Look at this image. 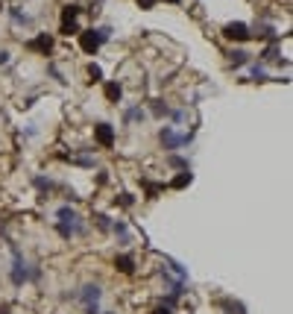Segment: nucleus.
<instances>
[{
    "mask_svg": "<svg viewBox=\"0 0 293 314\" xmlns=\"http://www.w3.org/2000/svg\"><path fill=\"white\" fill-rule=\"evenodd\" d=\"M9 250H12V265H9V282L15 285V288H23L26 282H38L41 279V267H35V265H29L26 259H23V253L15 247V244H9Z\"/></svg>",
    "mask_w": 293,
    "mask_h": 314,
    "instance_id": "obj_1",
    "label": "nucleus"
},
{
    "mask_svg": "<svg viewBox=\"0 0 293 314\" xmlns=\"http://www.w3.org/2000/svg\"><path fill=\"white\" fill-rule=\"evenodd\" d=\"M194 138H197V129H191V132H176L173 126H161V129H158V144H161L167 153H176V150H182V147H191Z\"/></svg>",
    "mask_w": 293,
    "mask_h": 314,
    "instance_id": "obj_2",
    "label": "nucleus"
},
{
    "mask_svg": "<svg viewBox=\"0 0 293 314\" xmlns=\"http://www.w3.org/2000/svg\"><path fill=\"white\" fill-rule=\"evenodd\" d=\"M106 41H112V26H91V29H79V47L94 56Z\"/></svg>",
    "mask_w": 293,
    "mask_h": 314,
    "instance_id": "obj_3",
    "label": "nucleus"
},
{
    "mask_svg": "<svg viewBox=\"0 0 293 314\" xmlns=\"http://www.w3.org/2000/svg\"><path fill=\"white\" fill-rule=\"evenodd\" d=\"M79 15H82V6H76V3H68L62 9V32L65 35H79Z\"/></svg>",
    "mask_w": 293,
    "mask_h": 314,
    "instance_id": "obj_4",
    "label": "nucleus"
},
{
    "mask_svg": "<svg viewBox=\"0 0 293 314\" xmlns=\"http://www.w3.org/2000/svg\"><path fill=\"white\" fill-rule=\"evenodd\" d=\"M223 38H229V41H249L252 38V26L249 24H244V21H232V24H226L223 26Z\"/></svg>",
    "mask_w": 293,
    "mask_h": 314,
    "instance_id": "obj_5",
    "label": "nucleus"
},
{
    "mask_svg": "<svg viewBox=\"0 0 293 314\" xmlns=\"http://www.w3.org/2000/svg\"><path fill=\"white\" fill-rule=\"evenodd\" d=\"M100 297H103V288L97 282H85L79 291H76V300L82 303V309H91V306H100Z\"/></svg>",
    "mask_w": 293,
    "mask_h": 314,
    "instance_id": "obj_6",
    "label": "nucleus"
},
{
    "mask_svg": "<svg viewBox=\"0 0 293 314\" xmlns=\"http://www.w3.org/2000/svg\"><path fill=\"white\" fill-rule=\"evenodd\" d=\"M29 53H41V56H50V50H53V35L50 32H38L35 38H29L26 44H23Z\"/></svg>",
    "mask_w": 293,
    "mask_h": 314,
    "instance_id": "obj_7",
    "label": "nucleus"
},
{
    "mask_svg": "<svg viewBox=\"0 0 293 314\" xmlns=\"http://www.w3.org/2000/svg\"><path fill=\"white\" fill-rule=\"evenodd\" d=\"M94 141L100 147H114V126L112 123H97L94 126Z\"/></svg>",
    "mask_w": 293,
    "mask_h": 314,
    "instance_id": "obj_8",
    "label": "nucleus"
},
{
    "mask_svg": "<svg viewBox=\"0 0 293 314\" xmlns=\"http://www.w3.org/2000/svg\"><path fill=\"white\" fill-rule=\"evenodd\" d=\"M6 12H9V21H12L15 26H32V24H35V18H32L29 12H23L21 6H9Z\"/></svg>",
    "mask_w": 293,
    "mask_h": 314,
    "instance_id": "obj_9",
    "label": "nucleus"
},
{
    "mask_svg": "<svg viewBox=\"0 0 293 314\" xmlns=\"http://www.w3.org/2000/svg\"><path fill=\"white\" fill-rule=\"evenodd\" d=\"M147 121V112L141 106H126L123 109V126H132V123H144Z\"/></svg>",
    "mask_w": 293,
    "mask_h": 314,
    "instance_id": "obj_10",
    "label": "nucleus"
},
{
    "mask_svg": "<svg viewBox=\"0 0 293 314\" xmlns=\"http://www.w3.org/2000/svg\"><path fill=\"white\" fill-rule=\"evenodd\" d=\"M252 62V56L244 50V47H235V50H229V65L232 68H247Z\"/></svg>",
    "mask_w": 293,
    "mask_h": 314,
    "instance_id": "obj_11",
    "label": "nucleus"
},
{
    "mask_svg": "<svg viewBox=\"0 0 293 314\" xmlns=\"http://www.w3.org/2000/svg\"><path fill=\"white\" fill-rule=\"evenodd\" d=\"M70 165H76V168H85V170H91L94 165H97V159L91 156V150H85V153H79V156H65Z\"/></svg>",
    "mask_w": 293,
    "mask_h": 314,
    "instance_id": "obj_12",
    "label": "nucleus"
},
{
    "mask_svg": "<svg viewBox=\"0 0 293 314\" xmlns=\"http://www.w3.org/2000/svg\"><path fill=\"white\" fill-rule=\"evenodd\" d=\"M56 217H59V220H65V223H79V220H82V217H79V212H76L70 203L59 206V209H56Z\"/></svg>",
    "mask_w": 293,
    "mask_h": 314,
    "instance_id": "obj_13",
    "label": "nucleus"
},
{
    "mask_svg": "<svg viewBox=\"0 0 293 314\" xmlns=\"http://www.w3.org/2000/svg\"><path fill=\"white\" fill-rule=\"evenodd\" d=\"M112 232H114L117 244H123V247H126V244H129V238H132V235H129V223H126V220H112Z\"/></svg>",
    "mask_w": 293,
    "mask_h": 314,
    "instance_id": "obj_14",
    "label": "nucleus"
},
{
    "mask_svg": "<svg viewBox=\"0 0 293 314\" xmlns=\"http://www.w3.org/2000/svg\"><path fill=\"white\" fill-rule=\"evenodd\" d=\"M114 267L120 270V273H135V256H129V253H120L117 259H114Z\"/></svg>",
    "mask_w": 293,
    "mask_h": 314,
    "instance_id": "obj_15",
    "label": "nucleus"
},
{
    "mask_svg": "<svg viewBox=\"0 0 293 314\" xmlns=\"http://www.w3.org/2000/svg\"><path fill=\"white\" fill-rule=\"evenodd\" d=\"M120 97H123V85L120 82H106V100L109 103H120Z\"/></svg>",
    "mask_w": 293,
    "mask_h": 314,
    "instance_id": "obj_16",
    "label": "nucleus"
},
{
    "mask_svg": "<svg viewBox=\"0 0 293 314\" xmlns=\"http://www.w3.org/2000/svg\"><path fill=\"white\" fill-rule=\"evenodd\" d=\"M29 182H32V188H38L41 194H47V191H53V188H56V182H53L50 176H41V173H35Z\"/></svg>",
    "mask_w": 293,
    "mask_h": 314,
    "instance_id": "obj_17",
    "label": "nucleus"
},
{
    "mask_svg": "<svg viewBox=\"0 0 293 314\" xmlns=\"http://www.w3.org/2000/svg\"><path fill=\"white\" fill-rule=\"evenodd\" d=\"M150 115L158 118V121H164V118L170 115V106H167L164 100H153V103H150Z\"/></svg>",
    "mask_w": 293,
    "mask_h": 314,
    "instance_id": "obj_18",
    "label": "nucleus"
},
{
    "mask_svg": "<svg viewBox=\"0 0 293 314\" xmlns=\"http://www.w3.org/2000/svg\"><path fill=\"white\" fill-rule=\"evenodd\" d=\"M194 182V173L191 170H179V176H173V182H170V188H176V191H182V188H188Z\"/></svg>",
    "mask_w": 293,
    "mask_h": 314,
    "instance_id": "obj_19",
    "label": "nucleus"
},
{
    "mask_svg": "<svg viewBox=\"0 0 293 314\" xmlns=\"http://www.w3.org/2000/svg\"><path fill=\"white\" fill-rule=\"evenodd\" d=\"M252 35H258V38H267V41H279V35H276V26H270V24H258Z\"/></svg>",
    "mask_w": 293,
    "mask_h": 314,
    "instance_id": "obj_20",
    "label": "nucleus"
},
{
    "mask_svg": "<svg viewBox=\"0 0 293 314\" xmlns=\"http://www.w3.org/2000/svg\"><path fill=\"white\" fill-rule=\"evenodd\" d=\"M282 53H279V41H273L270 47H264V53H261V59L258 62H279L282 65V59H279Z\"/></svg>",
    "mask_w": 293,
    "mask_h": 314,
    "instance_id": "obj_21",
    "label": "nucleus"
},
{
    "mask_svg": "<svg viewBox=\"0 0 293 314\" xmlns=\"http://www.w3.org/2000/svg\"><path fill=\"white\" fill-rule=\"evenodd\" d=\"M247 68H249V76H252L255 82H264V79H267V68H264V62H249Z\"/></svg>",
    "mask_w": 293,
    "mask_h": 314,
    "instance_id": "obj_22",
    "label": "nucleus"
},
{
    "mask_svg": "<svg viewBox=\"0 0 293 314\" xmlns=\"http://www.w3.org/2000/svg\"><path fill=\"white\" fill-rule=\"evenodd\" d=\"M167 165H170L173 170H191L188 159H182V156H176V153H170V156H167Z\"/></svg>",
    "mask_w": 293,
    "mask_h": 314,
    "instance_id": "obj_23",
    "label": "nucleus"
},
{
    "mask_svg": "<svg viewBox=\"0 0 293 314\" xmlns=\"http://www.w3.org/2000/svg\"><path fill=\"white\" fill-rule=\"evenodd\" d=\"M94 223H97V229H103V232H112V217H109V215L97 212V215H94Z\"/></svg>",
    "mask_w": 293,
    "mask_h": 314,
    "instance_id": "obj_24",
    "label": "nucleus"
},
{
    "mask_svg": "<svg viewBox=\"0 0 293 314\" xmlns=\"http://www.w3.org/2000/svg\"><path fill=\"white\" fill-rule=\"evenodd\" d=\"M220 309H226L229 314H247L244 303H235V300H223V303H220Z\"/></svg>",
    "mask_w": 293,
    "mask_h": 314,
    "instance_id": "obj_25",
    "label": "nucleus"
},
{
    "mask_svg": "<svg viewBox=\"0 0 293 314\" xmlns=\"http://www.w3.org/2000/svg\"><path fill=\"white\" fill-rule=\"evenodd\" d=\"M47 73H50V76H53L59 85H68V79L62 76V71H59V65H56V62H47Z\"/></svg>",
    "mask_w": 293,
    "mask_h": 314,
    "instance_id": "obj_26",
    "label": "nucleus"
},
{
    "mask_svg": "<svg viewBox=\"0 0 293 314\" xmlns=\"http://www.w3.org/2000/svg\"><path fill=\"white\" fill-rule=\"evenodd\" d=\"M88 76H91V82H103V68L97 62H91L88 65Z\"/></svg>",
    "mask_w": 293,
    "mask_h": 314,
    "instance_id": "obj_27",
    "label": "nucleus"
},
{
    "mask_svg": "<svg viewBox=\"0 0 293 314\" xmlns=\"http://www.w3.org/2000/svg\"><path fill=\"white\" fill-rule=\"evenodd\" d=\"M114 203H117V206H123V209H132V206H135V197L123 191V194H117V197H114Z\"/></svg>",
    "mask_w": 293,
    "mask_h": 314,
    "instance_id": "obj_28",
    "label": "nucleus"
},
{
    "mask_svg": "<svg viewBox=\"0 0 293 314\" xmlns=\"http://www.w3.org/2000/svg\"><path fill=\"white\" fill-rule=\"evenodd\" d=\"M167 118H170L173 123H185V121H188V112H185V109H170Z\"/></svg>",
    "mask_w": 293,
    "mask_h": 314,
    "instance_id": "obj_29",
    "label": "nucleus"
},
{
    "mask_svg": "<svg viewBox=\"0 0 293 314\" xmlns=\"http://www.w3.org/2000/svg\"><path fill=\"white\" fill-rule=\"evenodd\" d=\"M161 188H164V185H156V182H147V197L153 200V197H156V194H158Z\"/></svg>",
    "mask_w": 293,
    "mask_h": 314,
    "instance_id": "obj_30",
    "label": "nucleus"
},
{
    "mask_svg": "<svg viewBox=\"0 0 293 314\" xmlns=\"http://www.w3.org/2000/svg\"><path fill=\"white\" fill-rule=\"evenodd\" d=\"M9 59H12V53H9V50H0V68L9 65Z\"/></svg>",
    "mask_w": 293,
    "mask_h": 314,
    "instance_id": "obj_31",
    "label": "nucleus"
},
{
    "mask_svg": "<svg viewBox=\"0 0 293 314\" xmlns=\"http://www.w3.org/2000/svg\"><path fill=\"white\" fill-rule=\"evenodd\" d=\"M23 135H26V138H35V135H38V126H26Z\"/></svg>",
    "mask_w": 293,
    "mask_h": 314,
    "instance_id": "obj_32",
    "label": "nucleus"
},
{
    "mask_svg": "<svg viewBox=\"0 0 293 314\" xmlns=\"http://www.w3.org/2000/svg\"><path fill=\"white\" fill-rule=\"evenodd\" d=\"M138 6H141V9H153V6H156V0H138Z\"/></svg>",
    "mask_w": 293,
    "mask_h": 314,
    "instance_id": "obj_33",
    "label": "nucleus"
},
{
    "mask_svg": "<svg viewBox=\"0 0 293 314\" xmlns=\"http://www.w3.org/2000/svg\"><path fill=\"white\" fill-rule=\"evenodd\" d=\"M153 314H173V312H170V309H164V306H158V309H156Z\"/></svg>",
    "mask_w": 293,
    "mask_h": 314,
    "instance_id": "obj_34",
    "label": "nucleus"
},
{
    "mask_svg": "<svg viewBox=\"0 0 293 314\" xmlns=\"http://www.w3.org/2000/svg\"><path fill=\"white\" fill-rule=\"evenodd\" d=\"M12 312V306H9V303H3V306H0V314H9Z\"/></svg>",
    "mask_w": 293,
    "mask_h": 314,
    "instance_id": "obj_35",
    "label": "nucleus"
},
{
    "mask_svg": "<svg viewBox=\"0 0 293 314\" xmlns=\"http://www.w3.org/2000/svg\"><path fill=\"white\" fill-rule=\"evenodd\" d=\"M100 314H114V312H100Z\"/></svg>",
    "mask_w": 293,
    "mask_h": 314,
    "instance_id": "obj_36",
    "label": "nucleus"
},
{
    "mask_svg": "<svg viewBox=\"0 0 293 314\" xmlns=\"http://www.w3.org/2000/svg\"><path fill=\"white\" fill-rule=\"evenodd\" d=\"M167 3H179V0H167Z\"/></svg>",
    "mask_w": 293,
    "mask_h": 314,
    "instance_id": "obj_37",
    "label": "nucleus"
}]
</instances>
